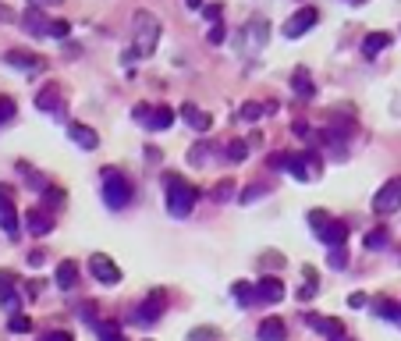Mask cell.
<instances>
[{
    "label": "cell",
    "instance_id": "cell-1",
    "mask_svg": "<svg viewBox=\"0 0 401 341\" xmlns=\"http://www.w3.org/2000/svg\"><path fill=\"white\" fill-rule=\"evenodd\" d=\"M164 189H167V213L178 217V221H185V217L196 210L199 189H196V185H189L181 174H174V171L164 174Z\"/></svg>",
    "mask_w": 401,
    "mask_h": 341
},
{
    "label": "cell",
    "instance_id": "cell-2",
    "mask_svg": "<svg viewBox=\"0 0 401 341\" xmlns=\"http://www.w3.org/2000/svg\"><path fill=\"white\" fill-rule=\"evenodd\" d=\"M160 43V18L149 15V11H135L132 18V57H153Z\"/></svg>",
    "mask_w": 401,
    "mask_h": 341
},
{
    "label": "cell",
    "instance_id": "cell-3",
    "mask_svg": "<svg viewBox=\"0 0 401 341\" xmlns=\"http://www.w3.org/2000/svg\"><path fill=\"white\" fill-rule=\"evenodd\" d=\"M270 167L288 171V174L298 178V181L320 178V157H316V153H273V157H270Z\"/></svg>",
    "mask_w": 401,
    "mask_h": 341
},
{
    "label": "cell",
    "instance_id": "cell-4",
    "mask_svg": "<svg viewBox=\"0 0 401 341\" xmlns=\"http://www.w3.org/2000/svg\"><path fill=\"white\" fill-rule=\"evenodd\" d=\"M132 196H135L132 181L121 174V171L107 167V171H103V203H107L110 210H125V206L132 203Z\"/></svg>",
    "mask_w": 401,
    "mask_h": 341
},
{
    "label": "cell",
    "instance_id": "cell-5",
    "mask_svg": "<svg viewBox=\"0 0 401 341\" xmlns=\"http://www.w3.org/2000/svg\"><path fill=\"white\" fill-rule=\"evenodd\" d=\"M164 309H167V292H164V288H153V292H149V299L135 306L132 320H135V324H142V327H153V324H157V320L164 317Z\"/></svg>",
    "mask_w": 401,
    "mask_h": 341
},
{
    "label": "cell",
    "instance_id": "cell-6",
    "mask_svg": "<svg viewBox=\"0 0 401 341\" xmlns=\"http://www.w3.org/2000/svg\"><path fill=\"white\" fill-rule=\"evenodd\" d=\"M132 117L139 125H146L149 132H164L174 125V110L171 107H146V103H135L132 107Z\"/></svg>",
    "mask_w": 401,
    "mask_h": 341
},
{
    "label": "cell",
    "instance_id": "cell-7",
    "mask_svg": "<svg viewBox=\"0 0 401 341\" xmlns=\"http://www.w3.org/2000/svg\"><path fill=\"white\" fill-rule=\"evenodd\" d=\"M401 210V178H391L384 189L373 196V213L387 217V213H398Z\"/></svg>",
    "mask_w": 401,
    "mask_h": 341
},
{
    "label": "cell",
    "instance_id": "cell-8",
    "mask_svg": "<svg viewBox=\"0 0 401 341\" xmlns=\"http://www.w3.org/2000/svg\"><path fill=\"white\" fill-rule=\"evenodd\" d=\"M89 274L96 277L100 285H121V267L107 253H92L89 256Z\"/></svg>",
    "mask_w": 401,
    "mask_h": 341
},
{
    "label": "cell",
    "instance_id": "cell-9",
    "mask_svg": "<svg viewBox=\"0 0 401 341\" xmlns=\"http://www.w3.org/2000/svg\"><path fill=\"white\" fill-rule=\"evenodd\" d=\"M316 22H320V11H316V8H298V11L284 22V36H288V40H298V36L309 33Z\"/></svg>",
    "mask_w": 401,
    "mask_h": 341
},
{
    "label": "cell",
    "instance_id": "cell-10",
    "mask_svg": "<svg viewBox=\"0 0 401 341\" xmlns=\"http://www.w3.org/2000/svg\"><path fill=\"white\" fill-rule=\"evenodd\" d=\"M0 231L4 235H18V213H15V199H11V189L0 185Z\"/></svg>",
    "mask_w": 401,
    "mask_h": 341
},
{
    "label": "cell",
    "instance_id": "cell-11",
    "mask_svg": "<svg viewBox=\"0 0 401 341\" xmlns=\"http://www.w3.org/2000/svg\"><path fill=\"white\" fill-rule=\"evenodd\" d=\"M25 228H28V235H50L53 231V213L46 210V206H33L25 213Z\"/></svg>",
    "mask_w": 401,
    "mask_h": 341
},
{
    "label": "cell",
    "instance_id": "cell-12",
    "mask_svg": "<svg viewBox=\"0 0 401 341\" xmlns=\"http://www.w3.org/2000/svg\"><path fill=\"white\" fill-rule=\"evenodd\" d=\"M50 22L53 18H46L43 8H33V4H28V11L22 15V28L28 36H50Z\"/></svg>",
    "mask_w": 401,
    "mask_h": 341
},
{
    "label": "cell",
    "instance_id": "cell-13",
    "mask_svg": "<svg viewBox=\"0 0 401 341\" xmlns=\"http://www.w3.org/2000/svg\"><path fill=\"white\" fill-rule=\"evenodd\" d=\"M281 299H284L281 277H263V281H256V302H281Z\"/></svg>",
    "mask_w": 401,
    "mask_h": 341
},
{
    "label": "cell",
    "instance_id": "cell-14",
    "mask_svg": "<svg viewBox=\"0 0 401 341\" xmlns=\"http://www.w3.org/2000/svg\"><path fill=\"white\" fill-rule=\"evenodd\" d=\"M36 110H43V114H60V89H57V82H50V85H43V89L36 92Z\"/></svg>",
    "mask_w": 401,
    "mask_h": 341
},
{
    "label": "cell",
    "instance_id": "cell-15",
    "mask_svg": "<svg viewBox=\"0 0 401 341\" xmlns=\"http://www.w3.org/2000/svg\"><path fill=\"white\" fill-rule=\"evenodd\" d=\"M316 238H320L323 245H345V242H348V224H341V221H334V217H330Z\"/></svg>",
    "mask_w": 401,
    "mask_h": 341
},
{
    "label": "cell",
    "instance_id": "cell-16",
    "mask_svg": "<svg viewBox=\"0 0 401 341\" xmlns=\"http://www.w3.org/2000/svg\"><path fill=\"white\" fill-rule=\"evenodd\" d=\"M305 324H309L313 331H320L323 338H337V334H345L341 320H330V317H320V313H305Z\"/></svg>",
    "mask_w": 401,
    "mask_h": 341
},
{
    "label": "cell",
    "instance_id": "cell-17",
    "mask_svg": "<svg viewBox=\"0 0 401 341\" xmlns=\"http://www.w3.org/2000/svg\"><path fill=\"white\" fill-rule=\"evenodd\" d=\"M53 281H57L60 292H71V288L78 285V263H75V260L57 263V277H53Z\"/></svg>",
    "mask_w": 401,
    "mask_h": 341
},
{
    "label": "cell",
    "instance_id": "cell-18",
    "mask_svg": "<svg viewBox=\"0 0 401 341\" xmlns=\"http://www.w3.org/2000/svg\"><path fill=\"white\" fill-rule=\"evenodd\" d=\"M68 135H71L75 146H82V149H96V146H100V135L92 132L89 125H78V121H71V125H68Z\"/></svg>",
    "mask_w": 401,
    "mask_h": 341
},
{
    "label": "cell",
    "instance_id": "cell-19",
    "mask_svg": "<svg viewBox=\"0 0 401 341\" xmlns=\"http://www.w3.org/2000/svg\"><path fill=\"white\" fill-rule=\"evenodd\" d=\"M291 89H295V97H302V100H309L313 92H316V85H313V75H309V68H295V75H291Z\"/></svg>",
    "mask_w": 401,
    "mask_h": 341
},
{
    "label": "cell",
    "instance_id": "cell-20",
    "mask_svg": "<svg viewBox=\"0 0 401 341\" xmlns=\"http://www.w3.org/2000/svg\"><path fill=\"white\" fill-rule=\"evenodd\" d=\"M4 60L11 68H22V72H40L43 68V60L33 57V53H25V50H11V53H4Z\"/></svg>",
    "mask_w": 401,
    "mask_h": 341
},
{
    "label": "cell",
    "instance_id": "cell-21",
    "mask_svg": "<svg viewBox=\"0 0 401 341\" xmlns=\"http://www.w3.org/2000/svg\"><path fill=\"white\" fill-rule=\"evenodd\" d=\"M181 117L189 121V128H196V132H206V128L213 125L210 114H206V110H199L196 103H185V107H181Z\"/></svg>",
    "mask_w": 401,
    "mask_h": 341
},
{
    "label": "cell",
    "instance_id": "cell-22",
    "mask_svg": "<svg viewBox=\"0 0 401 341\" xmlns=\"http://www.w3.org/2000/svg\"><path fill=\"white\" fill-rule=\"evenodd\" d=\"M284 334H288V327L281 317H266L259 324V341H284Z\"/></svg>",
    "mask_w": 401,
    "mask_h": 341
},
{
    "label": "cell",
    "instance_id": "cell-23",
    "mask_svg": "<svg viewBox=\"0 0 401 341\" xmlns=\"http://www.w3.org/2000/svg\"><path fill=\"white\" fill-rule=\"evenodd\" d=\"M391 40H394L391 33H369V36L362 40V53H366V57H377L380 50L391 47Z\"/></svg>",
    "mask_w": 401,
    "mask_h": 341
},
{
    "label": "cell",
    "instance_id": "cell-24",
    "mask_svg": "<svg viewBox=\"0 0 401 341\" xmlns=\"http://www.w3.org/2000/svg\"><path fill=\"white\" fill-rule=\"evenodd\" d=\"M231 295H234V302H238L241 309H249V306L256 302V285H249V281H234V285H231Z\"/></svg>",
    "mask_w": 401,
    "mask_h": 341
},
{
    "label": "cell",
    "instance_id": "cell-25",
    "mask_svg": "<svg viewBox=\"0 0 401 341\" xmlns=\"http://www.w3.org/2000/svg\"><path fill=\"white\" fill-rule=\"evenodd\" d=\"M373 313H377V317H384V320L401 324V306H398V302H391V299H373Z\"/></svg>",
    "mask_w": 401,
    "mask_h": 341
},
{
    "label": "cell",
    "instance_id": "cell-26",
    "mask_svg": "<svg viewBox=\"0 0 401 341\" xmlns=\"http://www.w3.org/2000/svg\"><path fill=\"white\" fill-rule=\"evenodd\" d=\"M249 149H253V142H249V139H234L224 153H228V160H231V164H241L245 157H249Z\"/></svg>",
    "mask_w": 401,
    "mask_h": 341
},
{
    "label": "cell",
    "instance_id": "cell-27",
    "mask_svg": "<svg viewBox=\"0 0 401 341\" xmlns=\"http://www.w3.org/2000/svg\"><path fill=\"white\" fill-rule=\"evenodd\" d=\"M249 40H253L256 47H266L270 28H266V22H263V18H253V22H249Z\"/></svg>",
    "mask_w": 401,
    "mask_h": 341
},
{
    "label": "cell",
    "instance_id": "cell-28",
    "mask_svg": "<svg viewBox=\"0 0 401 341\" xmlns=\"http://www.w3.org/2000/svg\"><path fill=\"white\" fill-rule=\"evenodd\" d=\"M234 192H238L234 178H224V181H217V185H213V199H217V203H228Z\"/></svg>",
    "mask_w": 401,
    "mask_h": 341
},
{
    "label": "cell",
    "instance_id": "cell-29",
    "mask_svg": "<svg viewBox=\"0 0 401 341\" xmlns=\"http://www.w3.org/2000/svg\"><path fill=\"white\" fill-rule=\"evenodd\" d=\"M96 334H100V341H125V338H121V327H117L114 320H100V324H96Z\"/></svg>",
    "mask_w": 401,
    "mask_h": 341
},
{
    "label": "cell",
    "instance_id": "cell-30",
    "mask_svg": "<svg viewBox=\"0 0 401 341\" xmlns=\"http://www.w3.org/2000/svg\"><path fill=\"white\" fill-rule=\"evenodd\" d=\"M15 114H18V103H15L11 97H0V128H4V125H11V121H15Z\"/></svg>",
    "mask_w": 401,
    "mask_h": 341
},
{
    "label": "cell",
    "instance_id": "cell-31",
    "mask_svg": "<svg viewBox=\"0 0 401 341\" xmlns=\"http://www.w3.org/2000/svg\"><path fill=\"white\" fill-rule=\"evenodd\" d=\"M327 263H330V270H345V267H348V253H345V245H330Z\"/></svg>",
    "mask_w": 401,
    "mask_h": 341
},
{
    "label": "cell",
    "instance_id": "cell-32",
    "mask_svg": "<svg viewBox=\"0 0 401 341\" xmlns=\"http://www.w3.org/2000/svg\"><path fill=\"white\" fill-rule=\"evenodd\" d=\"M391 242V235H387V228H373L366 235V249H384V245Z\"/></svg>",
    "mask_w": 401,
    "mask_h": 341
},
{
    "label": "cell",
    "instance_id": "cell-33",
    "mask_svg": "<svg viewBox=\"0 0 401 341\" xmlns=\"http://www.w3.org/2000/svg\"><path fill=\"white\" fill-rule=\"evenodd\" d=\"M78 320H82V324H89L92 331H96V324H100L96 306H92V302H82V306H78Z\"/></svg>",
    "mask_w": 401,
    "mask_h": 341
},
{
    "label": "cell",
    "instance_id": "cell-34",
    "mask_svg": "<svg viewBox=\"0 0 401 341\" xmlns=\"http://www.w3.org/2000/svg\"><path fill=\"white\" fill-rule=\"evenodd\" d=\"M8 331H11V334H28V331H33V320H28V317H22V313H11Z\"/></svg>",
    "mask_w": 401,
    "mask_h": 341
},
{
    "label": "cell",
    "instance_id": "cell-35",
    "mask_svg": "<svg viewBox=\"0 0 401 341\" xmlns=\"http://www.w3.org/2000/svg\"><path fill=\"white\" fill-rule=\"evenodd\" d=\"M43 196H46V199H43V203H46V210H53V206L60 210V206H65V189H53V185H46Z\"/></svg>",
    "mask_w": 401,
    "mask_h": 341
},
{
    "label": "cell",
    "instance_id": "cell-36",
    "mask_svg": "<svg viewBox=\"0 0 401 341\" xmlns=\"http://www.w3.org/2000/svg\"><path fill=\"white\" fill-rule=\"evenodd\" d=\"M71 36V22H50V40H68Z\"/></svg>",
    "mask_w": 401,
    "mask_h": 341
},
{
    "label": "cell",
    "instance_id": "cell-37",
    "mask_svg": "<svg viewBox=\"0 0 401 341\" xmlns=\"http://www.w3.org/2000/svg\"><path fill=\"white\" fill-rule=\"evenodd\" d=\"M0 306H4L8 313H18V309H22V295H18V292H8V295H0Z\"/></svg>",
    "mask_w": 401,
    "mask_h": 341
},
{
    "label": "cell",
    "instance_id": "cell-38",
    "mask_svg": "<svg viewBox=\"0 0 401 341\" xmlns=\"http://www.w3.org/2000/svg\"><path fill=\"white\" fill-rule=\"evenodd\" d=\"M266 189H270L266 181H259V185H249V189H245V196H241V203H256V199H259Z\"/></svg>",
    "mask_w": 401,
    "mask_h": 341
},
{
    "label": "cell",
    "instance_id": "cell-39",
    "mask_svg": "<svg viewBox=\"0 0 401 341\" xmlns=\"http://www.w3.org/2000/svg\"><path fill=\"white\" fill-rule=\"evenodd\" d=\"M217 334H221L217 327H196L189 338H192V341H217Z\"/></svg>",
    "mask_w": 401,
    "mask_h": 341
},
{
    "label": "cell",
    "instance_id": "cell-40",
    "mask_svg": "<svg viewBox=\"0 0 401 341\" xmlns=\"http://www.w3.org/2000/svg\"><path fill=\"white\" fill-rule=\"evenodd\" d=\"M15 285H18V277H15L11 270H0V295H8V292H15Z\"/></svg>",
    "mask_w": 401,
    "mask_h": 341
},
{
    "label": "cell",
    "instance_id": "cell-41",
    "mask_svg": "<svg viewBox=\"0 0 401 341\" xmlns=\"http://www.w3.org/2000/svg\"><path fill=\"white\" fill-rule=\"evenodd\" d=\"M327 221H330V213H323V210H313V213H309V228H313L316 235L323 231V224H327Z\"/></svg>",
    "mask_w": 401,
    "mask_h": 341
},
{
    "label": "cell",
    "instance_id": "cell-42",
    "mask_svg": "<svg viewBox=\"0 0 401 341\" xmlns=\"http://www.w3.org/2000/svg\"><path fill=\"white\" fill-rule=\"evenodd\" d=\"M259 114H266L259 103H245V107H241V121H256Z\"/></svg>",
    "mask_w": 401,
    "mask_h": 341
},
{
    "label": "cell",
    "instance_id": "cell-43",
    "mask_svg": "<svg viewBox=\"0 0 401 341\" xmlns=\"http://www.w3.org/2000/svg\"><path fill=\"white\" fill-rule=\"evenodd\" d=\"M224 36H228V33H224V22H213V28H210V43L217 47V43H224Z\"/></svg>",
    "mask_w": 401,
    "mask_h": 341
},
{
    "label": "cell",
    "instance_id": "cell-44",
    "mask_svg": "<svg viewBox=\"0 0 401 341\" xmlns=\"http://www.w3.org/2000/svg\"><path fill=\"white\" fill-rule=\"evenodd\" d=\"M366 302H369L366 292H352V295H348V306H352V309H359V306H366Z\"/></svg>",
    "mask_w": 401,
    "mask_h": 341
},
{
    "label": "cell",
    "instance_id": "cell-45",
    "mask_svg": "<svg viewBox=\"0 0 401 341\" xmlns=\"http://www.w3.org/2000/svg\"><path fill=\"white\" fill-rule=\"evenodd\" d=\"M43 341H71V334H68V331H50Z\"/></svg>",
    "mask_w": 401,
    "mask_h": 341
},
{
    "label": "cell",
    "instance_id": "cell-46",
    "mask_svg": "<svg viewBox=\"0 0 401 341\" xmlns=\"http://www.w3.org/2000/svg\"><path fill=\"white\" fill-rule=\"evenodd\" d=\"M203 15H206L210 22H221V8H217V4H210V8H203Z\"/></svg>",
    "mask_w": 401,
    "mask_h": 341
},
{
    "label": "cell",
    "instance_id": "cell-47",
    "mask_svg": "<svg viewBox=\"0 0 401 341\" xmlns=\"http://www.w3.org/2000/svg\"><path fill=\"white\" fill-rule=\"evenodd\" d=\"M259 263H263V267H284V256H263Z\"/></svg>",
    "mask_w": 401,
    "mask_h": 341
},
{
    "label": "cell",
    "instance_id": "cell-48",
    "mask_svg": "<svg viewBox=\"0 0 401 341\" xmlns=\"http://www.w3.org/2000/svg\"><path fill=\"white\" fill-rule=\"evenodd\" d=\"M43 260H46V256H43V249H36V253H28V263H33V267H43Z\"/></svg>",
    "mask_w": 401,
    "mask_h": 341
},
{
    "label": "cell",
    "instance_id": "cell-49",
    "mask_svg": "<svg viewBox=\"0 0 401 341\" xmlns=\"http://www.w3.org/2000/svg\"><path fill=\"white\" fill-rule=\"evenodd\" d=\"M33 8H50V4H60V0H28Z\"/></svg>",
    "mask_w": 401,
    "mask_h": 341
},
{
    "label": "cell",
    "instance_id": "cell-50",
    "mask_svg": "<svg viewBox=\"0 0 401 341\" xmlns=\"http://www.w3.org/2000/svg\"><path fill=\"white\" fill-rule=\"evenodd\" d=\"M185 8H189V11H199V8H203V0H185Z\"/></svg>",
    "mask_w": 401,
    "mask_h": 341
},
{
    "label": "cell",
    "instance_id": "cell-51",
    "mask_svg": "<svg viewBox=\"0 0 401 341\" xmlns=\"http://www.w3.org/2000/svg\"><path fill=\"white\" fill-rule=\"evenodd\" d=\"M330 341H352L348 334H337V338H330Z\"/></svg>",
    "mask_w": 401,
    "mask_h": 341
},
{
    "label": "cell",
    "instance_id": "cell-52",
    "mask_svg": "<svg viewBox=\"0 0 401 341\" xmlns=\"http://www.w3.org/2000/svg\"><path fill=\"white\" fill-rule=\"evenodd\" d=\"M348 4H366V0H348Z\"/></svg>",
    "mask_w": 401,
    "mask_h": 341
}]
</instances>
